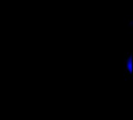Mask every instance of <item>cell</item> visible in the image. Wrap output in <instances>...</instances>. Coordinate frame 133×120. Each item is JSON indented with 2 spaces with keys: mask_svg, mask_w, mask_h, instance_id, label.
Masks as SVG:
<instances>
[{
  "mask_svg": "<svg viewBox=\"0 0 133 120\" xmlns=\"http://www.w3.org/2000/svg\"><path fill=\"white\" fill-rule=\"evenodd\" d=\"M125 70L127 75L132 77V54L130 52L125 53V58L124 59Z\"/></svg>",
  "mask_w": 133,
  "mask_h": 120,
  "instance_id": "1",
  "label": "cell"
},
{
  "mask_svg": "<svg viewBox=\"0 0 133 120\" xmlns=\"http://www.w3.org/2000/svg\"><path fill=\"white\" fill-rule=\"evenodd\" d=\"M129 26H130V28L132 30V25H133V21L132 20H129Z\"/></svg>",
  "mask_w": 133,
  "mask_h": 120,
  "instance_id": "2",
  "label": "cell"
}]
</instances>
